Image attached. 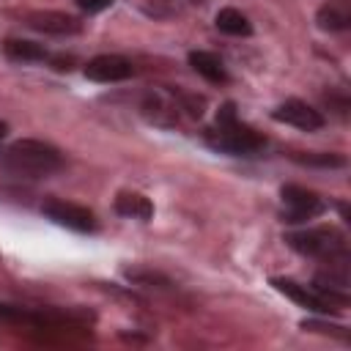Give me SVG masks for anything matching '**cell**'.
Segmentation results:
<instances>
[{
	"instance_id": "15",
	"label": "cell",
	"mask_w": 351,
	"mask_h": 351,
	"mask_svg": "<svg viewBox=\"0 0 351 351\" xmlns=\"http://www.w3.org/2000/svg\"><path fill=\"white\" fill-rule=\"evenodd\" d=\"M3 52L11 60H22V63H33V60H47L49 52L36 44V41H25V38H5L3 41Z\"/></svg>"
},
{
	"instance_id": "16",
	"label": "cell",
	"mask_w": 351,
	"mask_h": 351,
	"mask_svg": "<svg viewBox=\"0 0 351 351\" xmlns=\"http://www.w3.org/2000/svg\"><path fill=\"white\" fill-rule=\"evenodd\" d=\"M293 159L296 162H302V165H318V167H343L346 165V156H340V154H293Z\"/></svg>"
},
{
	"instance_id": "10",
	"label": "cell",
	"mask_w": 351,
	"mask_h": 351,
	"mask_svg": "<svg viewBox=\"0 0 351 351\" xmlns=\"http://www.w3.org/2000/svg\"><path fill=\"white\" fill-rule=\"evenodd\" d=\"M315 25L326 33H340L351 27V0H326L315 11Z\"/></svg>"
},
{
	"instance_id": "7",
	"label": "cell",
	"mask_w": 351,
	"mask_h": 351,
	"mask_svg": "<svg viewBox=\"0 0 351 351\" xmlns=\"http://www.w3.org/2000/svg\"><path fill=\"white\" fill-rule=\"evenodd\" d=\"M271 118L280 121V123L296 126L302 132H318L324 126V115L315 107H310L307 101H302V99H285L280 107H274Z\"/></svg>"
},
{
	"instance_id": "6",
	"label": "cell",
	"mask_w": 351,
	"mask_h": 351,
	"mask_svg": "<svg viewBox=\"0 0 351 351\" xmlns=\"http://www.w3.org/2000/svg\"><path fill=\"white\" fill-rule=\"evenodd\" d=\"M271 285L280 293H285L288 299H293L304 310H313V313H321V315H329V313L343 310V304H337L335 299H329L326 293H321L315 285H302V282H293V280H285V277H274Z\"/></svg>"
},
{
	"instance_id": "5",
	"label": "cell",
	"mask_w": 351,
	"mask_h": 351,
	"mask_svg": "<svg viewBox=\"0 0 351 351\" xmlns=\"http://www.w3.org/2000/svg\"><path fill=\"white\" fill-rule=\"evenodd\" d=\"M44 217L52 219L55 225L60 228H69V230H77V233H93L96 230V217L90 208L80 206V203H71V200H47L41 206Z\"/></svg>"
},
{
	"instance_id": "2",
	"label": "cell",
	"mask_w": 351,
	"mask_h": 351,
	"mask_svg": "<svg viewBox=\"0 0 351 351\" xmlns=\"http://www.w3.org/2000/svg\"><path fill=\"white\" fill-rule=\"evenodd\" d=\"M206 143L214 151H222V154H230V156H252L266 145V140L252 126L239 121L233 104L219 107L214 126L206 132Z\"/></svg>"
},
{
	"instance_id": "11",
	"label": "cell",
	"mask_w": 351,
	"mask_h": 351,
	"mask_svg": "<svg viewBox=\"0 0 351 351\" xmlns=\"http://www.w3.org/2000/svg\"><path fill=\"white\" fill-rule=\"evenodd\" d=\"M189 66L208 82H228V69L219 55L206 52V49H192L189 52Z\"/></svg>"
},
{
	"instance_id": "8",
	"label": "cell",
	"mask_w": 351,
	"mask_h": 351,
	"mask_svg": "<svg viewBox=\"0 0 351 351\" xmlns=\"http://www.w3.org/2000/svg\"><path fill=\"white\" fill-rule=\"evenodd\" d=\"M82 71L93 82H123L134 74V66L123 55H96L85 63Z\"/></svg>"
},
{
	"instance_id": "9",
	"label": "cell",
	"mask_w": 351,
	"mask_h": 351,
	"mask_svg": "<svg viewBox=\"0 0 351 351\" xmlns=\"http://www.w3.org/2000/svg\"><path fill=\"white\" fill-rule=\"evenodd\" d=\"M25 22L33 30L52 33V36H71V33L82 30V22L77 16H71V14H63V11H30L25 16Z\"/></svg>"
},
{
	"instance_id": "12",
	"label": "cell",
	"mask_w": 351,
	"mask_h": 351,
	"mask_svg": "<svg viewBox=\"0 0 351 351\" xmlns=\"http://www.w3.org/2000/svg\"><path fill=\"white\" fill-rule=\"evenodd\" d=\"M143 112H145L148 121H154V123H159V126H173V123L178 121V107H176L165 93H159V90H151V93L145 96Z\"/></svg>"
},
{
	"instance_id": "3",
	"label": "cell",
	"mask_w": 351,
	"mask_h": 351,
	"mask_svg": "<svg viewBox=\"0 0 351 351\" xmlns=\"http://www.w3.org/2000/svg\"><path fill=\"white\" fill-rule=\"evenodd\" d=\"M285 244L291 250H296L299 255H310V258H335V255L348 252L346 233L337 230L335 225H315V228L291 230V233H285Z\"/></svg>"
},
{
	"instance_id": "14",
	"label": "cell",
	"mask_w": 351,
	"mask_h": 351,
	"mask_svg": "<svg viewBox=\"0 0 351 351\" xmlns=\"http://www.w3.org/2000/svg\"><path fill=\"white\" fill-rule=\"evenodd\" d=\"M214 25H217L222 33H228V36H250V33H252V22H250L239 8H233V5L219 8L217 16H214Z\"/></svg>"
},
{
	"instance_id": "17",
	"label": "cell",
	"mask_w": 351,
	"mask_h": 351,
	"mask_svg": "<svg viewBox=\"0 0 351 351\" xmlns=\"http://www.w3.org/2000/svg\"><path fill=\"white\" fill-rule=\"evenodd\" d=\"M77 5H80L82 11H88V14H99V11L110 8L112 0H77Z\"/></svg>"
},
{
	"instance_id": "13",
	"label": "cell",
	"mask_w": 351,
	"mask_h": 351,
	"mask_svg": "<svg viewBox=\"0 0 351 351\" xmlns=\"http://www.w3.org/2000/svg\"><path fill=\"white\" fill-rule=\"evenodd\" d=\"M115 211L126 219H143L145 222L154 217V203L140 192H121L115 197Z\"/></svg>"
},
{
	"instance_id": "18",
	"label": "cell",
	"mask_w": 351,
	"mask_h": 351,
	"mask_svg": "<svg viewBox=\"0 0 351 351\" xmlns=\"http://www.w3.org/2000/svg\"><path fill=\"white\" fill-rule=\"evenodd\" d=\"M5 132H8V126H5V121H0V140L5 137Z\"/></svg>"
},
{
	"instance_id": "4",
	"label": "cell",
	"mask_w": 351,
	"mask_h": 351,
	"mask_svg": "<svg viewBox=\"0 0 351 351\" xmlns=\"http://www.w3.org/2000/svg\"><path fill=\"white\" fill-rule=\"evenodd\" d=\"M280 197H282V222L302 225V222L315 219V217H321L326 211V203H324V197L318 192L296 186V184L282 186Z\"/></svg>"
},
{
	"instance_id": "1",
	"label": "cell",
	"mask_w": 351,
	"mask_h": 351,
	"mask_svg": "<svg viewBox=\"0 0 351 351\" xmlns=\"http://www.w3.org/2000/svg\"><path fill=\"white\" fill-rule=\"evenodd\" d=\"M3 170L16 178H47L63 167V154L44 140H16L0 154Z\"/></svg>"
}]
</instances>
